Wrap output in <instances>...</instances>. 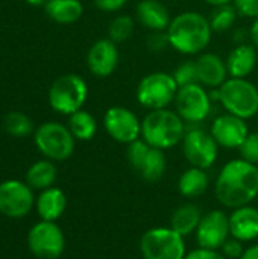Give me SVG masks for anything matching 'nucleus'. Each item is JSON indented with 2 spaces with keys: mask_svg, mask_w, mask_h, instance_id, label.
Returning a JSON list of instances; mask_svg holds the SVG:
<instances>
[{
  "mask_svg": "<svg viewBox=\"0 0 258 259\" xmlns=\"http://www.w3.org/2000/svg\"><path fill=\"white\" fill-rule=\"evenodd\" d=\"M214 194L231 209L251 205L258 196V167L242 158L228 161L217 175Z\"/></svg>",
  "mask_w": 258,
  "mask_h": 259,
  "instance_id": "1",
  "label": "nucleus"
},
{
  "mask_svg": "<svg viewBox=\"0 0 258 259\" xmlns=\"http://www.w3.org/2000/svg\"><path fill=\"white\" fill-rule=\"evenodd\" d=\"M166 32L170 47L189 56L204 53L213 36L208 17L196 11H186L175 15Z\"/></svg>",
  "mask_w": 258,
  "mask_h": 259,
  "instance_id": "2",
  "label": "nucleus"
},
{
  "mask_svg": "<svg viewBox=\"0 0 258 259\" xmlns=\"http://www.w3.org/2000/svg\"><path fill=\"white\" fill-rule=\"evenodd\" d=\"M184 120L169 108L149 111L141 120V140L160 150H167L182 143L186 135Z\"/></svg>",
  "mask_w": 258,
  "mask_h": 259,
  "instance_id": "3",
  "label": "nucleus"
},
{
  "mask_svg": "<svg viewBox=\"0 0 258 259\" xmlns=\"http://www.w3.org/2000/svg\"><path fill=\"white\" fill-rule=\"evenodd\" d=\"M178 83L173 74L167 71H154L146 74L137 85L135 99L137 102L149 109H166L169 108L178 94Z\"/></svg>",
  "mask_w": 258,
  "mask_h": 259,
  "instance_id": "4",
  "label": "nucleus"
},
{
  "mask_svg": "<svg viewBox=\"0 0 258 259\" xmlns=\"http://www.w3.org/2000/svg\"><path fill=\"white\" fill-rule=\"evenodd\" d=\"M224 109L228 114L249 120L258 114V88L248 79L230 77L219 88Z\"/></svg>",
  "mask_w": 258,
  "mask_h": 259,
  "instance_id": "5",
  "label": "nucleus"
},
{
  "mask_svg": "<svg viewBox=\"0 0 258 259\" xmlns=\"http://www.w3.org/2000/svg\"><path fill=\"white\" fill-rule=\"evenodd\" d=\"M88 97V87L85 80L68 73L58 77L49 90V103L53 111L62 115H71L82 109Z\"/></svg>",
  "mask_w": 258,
  "mask_h": 259,
  "instance_id": "6",
  "label": "nucleus"
},
{
  "mask_svg": "<svg viewBox=\"0 0 258 259\" xmlns=\"http://www.w3.org/2000/svg\"><path fill=\"white\" fill-rule=\"evenodd\" d=\"M143 259H184L187 255L184 237L172 228H152L140 238Z\"/></svg>",
  "mask_w": 258,
  "mask_h": 259,
  "instance_id": "7",
  "label": "nucleus"
},
{
  "mask_svg": "<svg viewBox=\"0 0 258 259\" xmlns=\"http://www.w3.org/2000/svg\"><path fill=\"white\" fill-rule=\"evenodd\" d=\"M38 150L50 161H65L75 152V137L70 129L56 121L43 123L33 135Z\"/></svg>",
  "mask_w": 258,
  "mask_h": 259,
  "instance_id": "8",
  "label": "nucleus"
},
{
  "mask_svg": "<svg viewBox=\"0 0 258 259\" xmlns=\"http://www.w3.org/2000/svg\"><path fill=\"white\" fill-rule=\"evenodd\" d=\"M126 158L131 168L146 182H158L167 170L164 150L149 146L144 140L128 144Z\"/></svg>",
  "mask_w": 258,
  "mask_h": 259,
  "instance_id": "9",
  "label": "nucleus"
},
{
  "mask_svg": "<svg viewBox=\"0 0 258 259\" xmlns=\"http://www.w3.org/2000/svg\"><path fill=\"white\" fill-rule=\"evenodd\" d=\"M175 109L178 115L189 123H201L211 112V97L210 91L201 83H192L179 87L175 97Z\"/></svg>",
  "mask_w": 258,
  "mask_h": 259,
  "instance_id": "10",
  "label": "nucleus"
},
{
  "mask_svg": "<svg viewBox=\"0 0 258 259\" xmlns=\"http://www.w3.org/2000/svg\"><path fill=\"white\" fill-rule=\"evenodd\" d=\"M27 246L38 259H58L65 247L64 232L55 222L41 220L29 231Z\"/></svg>",
  "mask_w": 258,
  "mask_h": 259,
  "instance_id": "11",
  "label": "nucleus"
},
{
  "mask_svg": "<svg viewBox=\"0 0 258 259\" xmlns=\"http://www.w3.org/2000/svg\"><path fill=\"white\" fill-rule=\"evenodd\" d=\"M182 153L192 167L208 170L217 159L219 144L210 132L204 129H192L184 135Z\"/></svg>",
  "mask_w": 258,
  "mask_h": 259,
  "instance_id": "12",
  "label": "nucleus"
},
{
  "mask_svg": "<svg viewBox=\"0 0 258 259\" xmlns=\"http://www.w3.org/2000/svg\"><path fill=\"white\" fill-rule=\"evenodd\" d=\"M106 134L120 144H131L141 137V121L134 111L125 106H111L103 115Z\"/></svg>",
  "mask_w": 258,
  "mask_h": 259,
  "instance_id": "13",
  "label": "nucleus"
},
{
  "mask_svg": "<svg viewBox=\"0 0 258 259\" xmlns=\"http://www.w3.org/2000/svg\"><path fill=\"white\" fill-rule=\"evenodd\" d=\"M32 188L20 181L11 179L0 184V212L9 219H21L35 205Z\"/></svg>",
  "mask_w": 258,
  "mask_h": 259,
  "instance_id": "14",
  "label": "nucleus"
},
{
  "mask_svg": "<svg viewBox=\"0 0 258 259\" xmlns=\"http://www.w3.org/2000/svg\"><path fill=\"white\" fill-rule=\"evenodd\" d=\"M196 241L199 247L219 250L225 241L231 237L230 217L219 209H213L202 215L201 223L196 229Z\"/></svg>",
  "mask_w": 258,
  "mask_h": 259,
  "instance_id": "15",
  "label": "nucleus"
},
{
  "mask_svg": "<svg viewBox=\"0 0 258 259\" xmlns=\"http://www.w3.org/2000/svg\"><path fill=\"white\" fill-rule=\"evenodd\" d=\"M210 134L213 135L219 147L240 149L249 134V129L246 120L227 112L214 118L210 127Z\"/></svg>",
  "mask_w": 258,
  "mask_h": 259,
  "instance_id": "16",
  "label": "nucleus"
},
{
  "mask_svg": "<svg viewBox=\"0 0 258 259\" xmlns=\"http://www.w3.org/2000/svg\"><path fill=\"white\" fill-rule=\"evenodd\" d=\"M120 61V52L117 44L109 38L97 39L87 53L88 70L96 77H109Z\"/></svg>",
  "mask_w": 258,
  "mask_h": 259,
  "instance_id": "17",
  "label": "nucleus"
},
{
  "mask_svg": "<svg viewBox=\"0 0 258 259\" xmlns=\"http://www.w3.org/2000/svg\"><path fill=\"white\" fill-rule=\"evenodd\" d=\"M198 80L205 88H220L228 79L227 61L211 52H204L196 59Z\"/></svg>",
  "mask_w": 258,
  "mask_h": 259,
  "instance_id": "18",
  "label": "nucleus"
},
{
  "mask_svg": "<svg viewBox=\"0 0 258 259\" xmlns=\"http://www.w3.org/2000/svg\"><path fill=\"white\" fill-rule=\"evenodd\" d=\"M135 18L151 32H166L172 21L170 11L160 0H140L135 8Z\"/></svg>",
  "mask_w": 258,
  "mask_h": 259,
  "instance_id": "19",
  "label": "nucleus"
},
{
  "mask_svg": "<svg viewBox=\"0 0 258 259\" xmlns=\"http://www.w3.org/2000/svg\"><path fill=\"white\" fill-rule=\"evenodd\" d=\"M231 237L242 243H249L258 238V209L246 205L236 208L230 215Z\"/></svg>",
  "mask_w": 258,
  "mask_h": 259,
  "instance_id": "20",
  "label": "nucleus"
},
{
  "mask_svg": "<svg viewBox=\"0 0 258 259\" xmlns=\"http://www.w3.org/2000/svg\"><path fill=\"white\" fill-rule=\"evenodd\" d=\"M257 61V47L254 44L240 42L230 52V55L227 58L228 74L231 77L248 79V76L255 70Z\"/></svg>",
  "mask_w": 258,
  "mask_h": 259,
  "instance_id": "21",
  "label": "nucleus"
},
{
  "mask_svg": "<svg viewBox=\"0 0 258 259\" xmlns=\"http://www.w3.org/2000/svg\"><path fill=\"white\" fill-rule=\"evenodd\" d=\"M35 205L41 220L56 222L67 208V197L62 190L50 187L40 193Z\"/></svg>",
  "mask_w": 258,
  "mask_h": 259,
  "instance_id": "22",
  "label": "nucleus"
},
{
  "mask_svg": "<svg viewBox=\"0 0 258 259\" xmlns=\"http://www.w3.org/2000/svg\"><path fill=\"white\" fill-rule=\"evenodd\" d=\"M202 211L198 205L195 203H182L178 206L170 217V228L178 232L181 237H187L196 232L201 219H202Z\"/></svg>",
  "mask_w": 258,
  "mask_h": 259,
  "instance_id": "23",
  "label": "nucleus"
},
{
  "mask_svg": "<svg viewBox=\"0 0 258 259\" xmlns=\"http://www.w3.org/2000/svg\"><path fill=\"white\" fill-rule=\"evenodd\" d=\"M210 185V178L205 170L198 167L187 168L178 179V191L186 199L201 197Z\"/></svg>",
  "mask_w": 258,
  "mask_h": 259,
  "instance_id": "24",
  "label": "nucleus"
},
{
  "mask_svg": "<svg viewBox=\"0 0 258 259\" xmlns=\"http://www.w3.org/2000/svg\"><path fill=\"white\" fill-rule=\"evenodd\" d=\"M46 14L59 24H71L84 14L81 0H47Z\"/></svg>",
  "mask_w": 258,
  "mask_h": 259,
  "instance_id": "25",
  "label": "nucleus"
},
{
  "mask_svg": "<svg viewBox=\"0 0 258 259\" xmlns=\"http://www.w3.org/2000/svg\"><path fill=\"white\" fill-rule=\"evenodd\" d=\"M56 167L50 159L36 161L32 164L26 173V184L32 190H47L50 188L56 181Z\"/></svg>",
  "mask_w": 258,
  "mask_h": 259,
  "instance_id": "26",
  "label": "nucleus"
},
{
  "mask_svg": "<svg viewBox=\"0 0 258 259\" xmlns=\"http://www.w3.org/2000/svg\"><path fill=\"white\" fill-rule=\"evenodd\" d=\"M68 129L76 140L90 141L97 134V121L88 111L79 109L68 115Z\"/></svg>",
  "mask_w": 258,
  "mask_h": 259,
  "instance_id": "27",
  "label": "nucleus"
},
{
  "mask_svg": "<svg viewBox=\"0 0 258 259\" xmlns=\"http://www.w3.org/2000/svg\"><path fill=\"white\" fill-rule=\"evenodd\" d=\"M3 127H5V131L9 135L17 137V138L29 137L33 132V123H32V120L26 114L18 112V111H12V112H9V114L5 115V118H3Z\"/></svg>",
  "mask_w": 258,
  "mask_h": 259,
  "instance_id": "28",
  "label": "nucleus"
},
{
  "mask_svg": "<svg viewBox=\"0 0 258 259\" xmlns=\"http://www.w3.org/2000/svg\"><path fill=\"white\" fill-rule=\"evenodd\" d=\"M237 11L233 3L222 5V6H214L208 20L213 32H227L228 29L233 27L237 18Z\"/></svg>",
  "mask_w": 258,
  "mask_h": 259,
  "instance_id": "29",
  "label": "nucleus"
},
{
  "mask_svg": "<svg viewBox=\"0 0 258 259\" xmlns=\"http://www.w3.org/2000/svg\"><path fill=\"white\" fill-rule=\"evenodd\" d=\"M135 29V21L131 15L126 14H120L117 17H114L109 23L108 27V38L111 41H114L116 44L119 42H125L128 41Z\"/></svg>",
  "mask_w": 258,
  "mask_h": 259,
  "instance_id": "30",
  "label": "nucleus"
},
{
  "mask_svg": "<svg viewBox=\"0 0 258 259\" xmlns=\"http://www.w3.org/2000/svg\"><path fill=\"white\" fill-rule=\"evenodd\" d=\"M178 87H186L192 83H199L198 80V68L196 61H186L176 67V70L172 73Z\"/></svg>",
  "mask_w": 258,
  "mask_h": 259,
  "instance_id": "31",
  "label": "nucleus"
},
{
  "mask_svg": "<svg viewBox=\"0 0 258 259\" xmlns=\"http://www.w3.org/2000/svg\"><path fill=\"white\" fill-rule=\"evenodd\" d=\"M242 159L251 162V164H258V131L255 132H249L246 140L243 141V144L239 149Z\"/></svg>",
  "mask_w": 258,
  "mask_h": 259,
  "instance_id": "32",
  "label": "nucleus"
},
{
  "mask_svg": "<svg viewBox=\"0 0 258 259\" xmlns=\"http://www.w3.org/2000/svg\"><path fill=\"white\" fill-rule=\"evenodd\" d=\"M239 15L246 18H258V0H233Z\"/></svg>",
  "mask_w": 258,
  "mask_h": 259,
  "instance_id": "33",
  "label": "nucleus"
},
{
  "mask_svg": "<svg viewBox=\"0 0 258 259\" xmlns=\"http://www.w3.org/2000/svg\"><path fill=\"white\" fill-rule=\"evenodd\" d=\"M245 253V249H243V243L240 240H236V238H228L225 241V244L222 246V255L225 258L230 259H240L242 255Z\"/></svg>",
  "mask_w": 258,
  "mask_h": 259,
  "instance_id": "34",
  "label": "nucleus"
},
{
  "mask_svg": "<svg viewBox=\"0 0 258 259\" xmlns=\"http://www.w3.org/2000/svg\"><path fill=\"white\" fill-rule=\"evenodd\" d=\"M169 44V38H167V32H152L148 38V47L152 52H160L164 50Z\"/></svg>",
  "mask_w": 258,
  "mask_h": 259,
  "instance_id": "35",
  "label": "nucleus"
},
{
  "mask_svg": "<svg viewBox=\"0 0 258 259\" xmlns=\"http://www.w3.org/2000/svg\"><path fill=\"white\" fill-rule=\"evenodd\" d=\"M184 259H227L219 250H213V249H204V247H198L192 252H189Z\"/></svg>",
  "mask_w": 258,
  "mask_h": 259,
  "instance_id": "36",
  "label": "nucleus"
},
{
  "mask_svg": "<svg viewBox=\"0 0 258 259\" xmlns=\"http://www.w3.org/2000/svg\"><path fill=\"white\" fill-rule=\"evenodd\" d=\"M128 0H93L94 6L103 12H119L125 8Z\"/></svg>",
  "mask_w": 258,
  "mask_h": 259,
  "instance_id": "37",
  "label": "nucleus"
},
{
  "mask_svg": "<svg viewBox=\"0 0 258 259\" xmlns=\"http://www.w3.org/2000/svg\"><path fill=\"white\" fill-rule=\"evenodd\" d=\"M240 259H258V244H254L248 249H245V253Z\"/></svg>",
  "mask_w": 258,
  "mask_h": 259,
  "instance_id": "38",
  "label": "nucleus"
},
{
  "mask_svg": "<svg viewBox=\"0 0 258 259\" xmlns=\"http://www.w3.org/2000/svg\"><path fill=\"white\" fill-rule=\"evenodd\" d=\"M249 36H251V39H252V44L258 47V18L254 20V23H252V26H251V29H249Z\"/></svg>",
  "mask_w": 258,
  "mask_h": 259,
  "instance_id": "39",
  "label": "nucleus"
},
{
  "mask_svg": "<svg viewBox=\"0 0 258 259\" xmlns=\"http://www.w3.org/2000/svg\"><path fill=\"white\" fill-rule=\"evenodd\" d=\"M205 3L211 5L213 8L214 6H222V5H228V3H233V0H204Z\"/></svg>",
  "mask_w": 258,
  "mask_h": 259,
  "instance_id": "40",
  "label": "nucleus"
},
{
  "mask_svg": "<svg viewBox=\"0 0 258 259\" xmlns=\"http://www.w3.org/2000/svg\"><path fill=\"white\" fill-rule=\"evenodd\" d=\"M26 3L30 6H43L47 3V0H26Z\"/></svg>",
  "mask_w": 258,
  "mask_h": 259,
  "instance_id": "41",
  "label": "nucleus"
}]
</instances>
